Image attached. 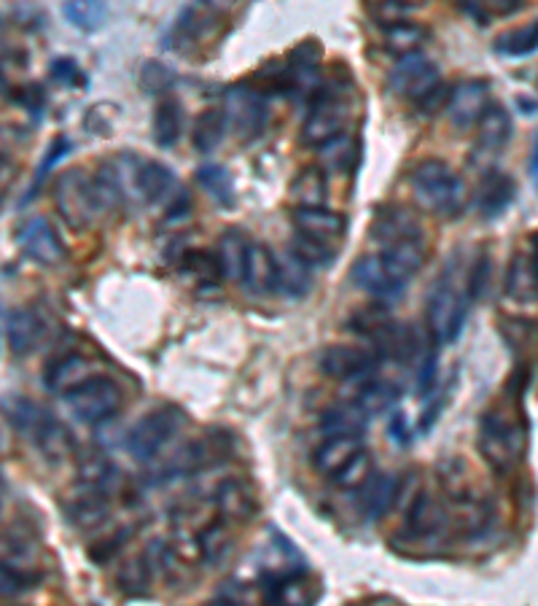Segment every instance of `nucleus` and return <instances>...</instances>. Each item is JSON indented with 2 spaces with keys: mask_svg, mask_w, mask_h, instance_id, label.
Returning <instances> with one entry per match:
<instances>
[{
  "mask_svg": "<svg viewBox=\"0 0 538 606\" xmlns=\"http://www.w3.org/2000/svg\"><path fill=\"white\" fill-rule=\"evenodd\" d=\"M390 440L398 442V445H407L409 434H407V418H404L402 410H396L394 418H390Z\"/></svg>",
  "mask_w": 538,
  "mask_h": 606,
  "instance_id": "obj_55",
  "label": "nucleus"
},
{
  "mask_svg": "<svg viewBox=\"0 0 538 606\" xmlns=\"http://www.w3.org/2000/svg\"><path fill=\"white\" fill-rule=\"evenodd\" d=\"M477 147H474V154L477 156H498L506 143L511 138V117L509 111L501 109V105H490L485 111V117L479 119L477 124Z\"/></svg>",
  "mask_w": 538,
  "mask_h": 606,
  "instance_id": "obj_24",
  "label": "nucleus"
},
{
  "mask_svg": "<svg viewBox=\"0 0 538 606\" xmlns=\"http://www.w3.org/2000/svg\"><path fill=\"white\" fill-rule=\"evenodd\" d=\"M108 168L116 175L124 205H168L181 192L175 173L156 160L135 156L130 151L108 160Z\"/></svg>",
  "mask_w": 538,
  "mask_h": 606,
  "instance_id": "obj_1",
  "label": "nucleus"
},
{
  "mask_svg": "<svg viewBox=\"0 0 538 606\" xmlns=\"http://www.w3.org/2000/svg\"><path fill=\"white\" fill-rule=\"evenodd\" d=\"M436 375H439V353L436 349H428L420 362V372H417V394L428 396L436 386Z\"/></svg>",
  "mask_w": 538,
  "mask_h": 606,
  "instance_id": "obj_52",
  "label": "nucleus"
},
{
  "mask_svg": "<svg viewBox=\"0 0 538 606\" xmlns=\"http://www.w3.org/2000/svg\"><path fill=\"white\" fill-rule=\"evenodd\" d=\"M318 62H321V47L318 41H305L288 54L286 68V87L296 94H309L313 98L315 87H318Z\"/></svg>",
  "mask_w": 538,
  "mask_h": 606,
  "instance_id": "obj_20",
  "label": "nucleus"
},
{
  "mask_svg": "<svg viewBox=\"0 0 538 606\" xmlns=\"http://www.w3.org/2000/svg\"><path fill=\"white\" fill-rule=\"evenodd\" d=\"M296 235L318 240L323 245H334L345 238L347 221L342 213L326 211V208H294Z\"/></svg>",
  "mask_w": 538,
  "mask_h": 606,
  "instance_id": "obj_17",
  "label": "nucleus"
},
{
  "mask_svg": "<svg viewBox=\"0 0 538 606\" xmlns=\"http://www.w3.org/2000/svg\"><path fill=\"white\" fill-rule=\"evenodd\" d=\"M496 49L501 54H509V57L534 54L538 49V19L536 22L525 24V28H515V30H509V33L498 36Z\"/></svg>",
  "mask_w": 538,
  "mask_h": 606,
  "instance_id": "obj_43",
  "label": "nucleus"
},
{
  "mask_svg": "<svg viewBox=\"0 0 538 606\" xmlns=\"http://www.w3.org/2000/svg\"><path fill=\"white\" fill-rule=\"evenodd\" d=\"M192 213V198H189L186 189H181L173 200L168 202V213H164V226H179L189 219Z\"/></svg>",
  "mask_w": 538,
  "mask_h": 606,
  "instance_id": "obj_53",
  "label": "nucleus"
},
{
  "mask_svg": "<svg viewBox=\"0 0 538 606\" xmlns=\"http://www.w3.org/2000/svg\"><path fill=\"white\" fill-rule=\"evenodd\" d=\"M71 149H73V143H71V141H68V138H65V135H60V138H57V141L52 143V147H49V151H47V156H43L41 168H38V173H35V186H33V189H30V194H28V198H33V194L38 192V189H41V184H43V181H47L49 170H52V168L57 165V162H60V160H62V156H65V154H68V151H71Z\"/></svg>",
  "mask_w": 538,
  "mask_h": 606,
  "instance_id": "obj_48",
  "label": "nucleus"
},
{
  "mask_svg": "<svg viewBox=\"0 0 538 606\" xmlns=\"http://www.w3.org/2000/svg\"><path fill=\"white\" fill-rule=\"evenodd\" d=\"M487 94H490V84L485 79H468L460 81L447 100V117L455 130H471L485 117Z\"/></svg>",
  "mask_w": 538,
  "mask_h": 606,
  "instance_id": "obj_16",
  "label": "nucleus"
},
{
  "mask_svg": "<svg viewBox=\"0 0 538 606\" xmlns=\"http://www.w3.org/2000/svg\"><path fill=\"white\" fill-rule=\"evenodd\" d=\"M487 283H490V256L483 254L474 262L471 273H468V283H466V294L468 300H479L487 292Z\"/></svg>",
  "mask_w": 538,
  "mask_h": 606,
  "instance_id": "obj_51",
  "label": "nucleus"
},
{
  "mask_svg": "<svg viewBox=\"0 0 538 606\" xmlns=\"http://www.w3.org/2000/svg\"><path fill=\"white\" fill-rule=\"evenodd\" d=\"M356 141L351 135H339L318 149V160L326 173L345 175L356 165Z\"/></svg>",
  "mask_w": 538,
  "mask_h": 606,
  "instance_id": "obj_38",
  "label": "nucleus"
},
{
  "mask_svg": "<svg viewBox=\"0 0 538 606\" xmlns=\"http://www.w3.org/2000/svg\"><path fill=\"white\" fill-rule=\"evenodd\" d=\"M49 75H52L57 84H62V87H75V84L84 87L87 84V75L81 73L79 62L71 60V57H60V60H54L52 68H49Z\"/></svg>",
  "mask_w": 538,
  "mask_h": 606,
  "instance_id": "obj_50",
  "label": "nucleus"
},
{
  "mask_svg": "<svg viewBox=\"0 0 538 606\" xmlns=\"http://www.w3.org/2000/svg\"><path fill=\"white\" fill-rule=\"evenodd\" d=\"M415 6H407V3H394V0H385V3H377V6H369V14L375 17V22L383 24L385 30L394 28V24L398 22H407V14H413Z\"/></svg>",
  "mask_w": 538,
  "mask_h": 606,
  "instance_id": "obj_49",
  "label": "nucleus"
},
{
  "mask_svg": "<svg viewBox=\"0 0 538 606\" xmlns=\"http://www.w3.org/2000/svg\"><path fill=\"white\" fill-rule=\"evenodd\" d=\"M183 109L175 98H164L154 113V141L160 149H173L181 141Z\"/></svg>",
  "mask_w": 538,
  "mask_h": 606,
  "instance_id": "obj_35",
  "label": "nucleus"
},
{
  "mask_svg": "<svg viewBox=\"0 0 538 606\" xmlns=\"http://www.w3.org/2000/svg\"><path fill=\"white\" fill-rule=\"evenodd\" d=\"M517 194V184L509 173H498V170H487L483 184L477 192V208L483 219H498L506 208L511 205Z\"/></svg>",
  "mask_w": 538,
  "mask_h": 606,
  "instance_id": "obj_22",
  "label": "nucleus"
},
{
  "mask_svg": "<svg viewBox=\"0 0 538 606\" xmlns=\"http://www.w3.org/2000/svg\"><path fill=\"white\" fill-rule=\"evenodd\" d=\"M288 249L294 251V254L300 256L302 262H305L307 267H313V270L328 267V264L334 262L332 245H323V243H318V240H309L305 235H294Z\"/></svg>",
  "mask_w": 538,
  "mask_h": 606,
  "instance_id": "obj_46",
  "label": "nucleus"
},
{
  "mask_svg": "<svg viewBox=\"0 0 538 606\" xmlns=\"http://www.w3.org/2000/svg\"><path fill=\"white\" fill-rule=\"evenodd\" d=\"M449 517L445 504L430 494H417L407 513V534L415 542H436L445 534Z\"/></svg>",
  "mask_w": 538,
  "mask_h": 606,
  "instance_id": "obj_18",
  "label": "nucleus"
},
{
  "mask_svg": "<svg viewBox=\"0 0 538 606\" xmlns=\"http://www.w3.org/2000/svg\"><path fill=\"white\" fill-rule=\"evenodd\" d=\"M108 513H111L108 496L100 494V491H92V488H87L84 494H81L79 498H73V504H71V521L81 528L98 526V523L105 521Z\"/></svg>",
  "mask_w": 538,
  "mask_h": 606,
  "instance_id": "obj_39",
  "label": "nucleus"
},
{
  "mask_svg": "<svg viewBox=\"0 0 538 606\" xmlns=\"http://www.w3.org/2000/svg\"><path fill=\"white\" fill-rule=\"evenodd\" d=\"M277 259V292L291 296V300H300L309 292L313 286V267H307L294 251H283L275 254Z\"/></svg>",
  "mask_w": 538,
  "mask_h": 606,
  "instance_id": "obj_29",
  "label": "nucleus"
},
{
  "mask_svg": "<svg viewBox=\"0 0 538 606\" xmlns=\"http://www.w3.org/2000/svg\"><path fill=\"white\" fill-rule=\"evenodd\" d=\"M224 117L226 124L240 141H256L262 138L264 128H267V100L258 90L251 87H232L224 94Z\"/></svg>",
  "mask_w": 538,
  "mask_h": 606,
  "instance_id": "obj_11",
  "label": "nucleus"
},
{
  "mask_svg": "<svg viewBox=\"0 0 538 606\" xmlns=\"http://www.w3.org/2000/svg\"><path fill=\"white\" fill-rule=\"evenodd\" d=\"M197 547L207 564H219L232 551V534L226 532V521H213L211 526L202 528L197 536Z\"/></svg>",
  "mask_w": 538,
  "mask_h": 606,
  "instance_id": "obj_41",
  "label": "nucleus"
},
{
  "mask_svg": "<svg viewBox=\"0 0 538 606\" xmlns=\"http://www.w3.org/2000/svg\"><path fill=\"white\" fill-rule=\"evenodd\" d=\"M506 294L515 302H536L538 300V267L534 254H515L506 275Z\"/></svg>",
  "mask_w": 538,
  "mask_h": 606,
  "instance_id": "obj_31",
  "label": "nucleus"
},
{
  "mask_svg": "<svg viewBox=\"0 0 538 606\" xmlns=\"http://www.w3.org/2000/svg\"><path fill=\"white\" fill-rule=\"evenodd\" d=\"M291 198L296 208H323L328 200V181L321 168H305L291 184Z\"/></svg>",
  "mask_w": 538,
  "mask_h": 606,
  "instance_id": "obj_34",
  "label": "nucleus"
},
{
  "mask_svg": "<svg viewBox=\"0 0 538 606\" xmlns=\"http://www.w3.org/2000/svg\"><path fill=\"white\" fill-rule=\"evenodd\" d=\"M353 281L361 292L372 294L383 305H390V302L402 300L404 292H407V281L398 277L388 264L383 262V256H361L353 267Z\"/></svg>",
  "mask_w": 538,
  "mask_h": 606,
  "instance_id": "obj_15",
  "label": "nucleus"
},
{
  "mask_svg": "<svg viewBox=\"0 0 538 606\" xmlns=\"http://www.w3.org/2000/svg\"><path fill=\"white\" fill-rule=\"evenodd\" d=\"M226 130H230V124H226L224 111H219V109L205 111L197 119V128H194V132H192L194 149H197L200 154H211V151L221 147Z\"/></svg>",
  "mask_w": 538,
  "mask_h": 606,
  "instance_id": "obj_37",
  "label": "nucleus"
},
{
  "mask_svg": "<svg viewBox=\"0 0 538 606\" xmlns=\"http://www.w3.org/2000/svg\"><path fill=\"white\" fill-rule=\"evenodd\" d=\"M6 415H9L11 426H14L30 445H35L47 458L60 461L71 456L73 442L68 428L62 426L54 415H49L47 410L38 407L35 402L14 396V400L6 402Z\"/></svg>",
  "mask_w": 538,
  "mask_h": 606,
  "instance_id": "obj_3",
  "label": "nucleus"
},
{
  "mask_svg": "<svg viewBox=\"0 0 538 606\" xmlns=\"http://www.w3.org/2000/svg\"><path fill=\"white\" fill-rule=\"evenodd\" d=\"M441 84H445V81H441L439 68L420 52L402 57L394 65V71L388 73V90L394 92L396 98L413 100L417 105H420L428 94L439 90Z\"/></svg>",
  "mask_w": 538,
  "mask_h": 606,
  "instance_id": "obj_10",
  "label": "nucleus"
},
{
  "mask_svg": "<svg viewBox=\"0 0 538 606\" xmlns=\"http://www.w3.org/2000/svg\"><path fill=\"white\" fill-rule=\"evenodd\" d=\"M94 377V364L87 356H79V353H71V356H62L60 362H54L52 367L47 370V388L54 391V394H73L75 388L84 386L87 381Z\"/></svg>",
  "mask_w": 538,
  "mask_h": 606,
  "instance_id": "obj_23",
  "label": "nucleus"
},
{
  "mask_svg": "<svg viewBox=\"0 0 538 606\" xmlns=\"http://www.w3.org/2000/svg\"><path fill=\"white\" fill-rule=\"evenodd\" d=\"M151 572H154V564L149 560V555H143V558H135L122 566L119 585H122V590L132 593V596H141V593H149Z\"/></svg>",
  "mask_w": 538,
  "mask_h": 606,
  "instance_id": "obj_44",
  "label": "nucleus"
},
{
  "mask_svg": "<svg viewBox=\"0 0 538 606\" xmlns=\"http://www.w3.org/2000/svg\"><path fill=\"white\" fill-rule=\"evenodd\" d=\"M183 421L186 418L175 407L154 410L143 421H138L132 426V432L126 434V451H130V456L135 461L156 458V453L179 434Z\"/></svg>",
  "mask_w": 538,
  "mask_h": 606,
  "instance_id": "obj_9",
  "label": "nucleus"
},
{
  "mask_svg": "<svg viewBox=\"0 0 538 606\" xmlns=\"http://www.w3.org/2000/svg\"><path fill=\"white\" fill-rule=\"evenodd\" d=\"M251 243L240 230H226L224 235L219 238V267H221V277H230V281L243 283L245 281V270H248V254H251Z\"/></svg>",
  "mask_w": 538,
  "mask_h": 606,
  "instance_id": "obj_26",
  "label": "nucleus"
},
{
  "mask_svg": "<svg viewBox=\"0 0 538 606\" xmlns=\"http://www.w3.org/2000/svg\"><path fill=\"white\" fill-rule=\"evenodd\" d=\"M175 81L173 71H170L168 65H162V62L151 60L145 62L143 71H141V84L145 87V92H168L170 84Z\"/></svg>",
  "mask_w": 538,
  "mask_h": 606,
  "instance_id": "obj_47",
  "label": "nucleus"
},
{
  "mask_svg": "<svg viewBox=\"0 0 538 606\" xmlns=\"http://www.w3.org/2000/svg\"><path fill=\"white\" fill-rule=\"evenodd\" d=\"M361 451H366L361 437H326V442H323L318 451H315L313 464L321 475L332 479L337 477Z\"/></svg>",
  "mask_w": 538,
  "mask_h": 606,
  "instance_id": "obj_25",
  "label": "nucleus"
},
{
  "mask_svg": "<svg viewBox=\"0 0 538 606\" xmlns=\"http://www.w3.org/2000/svg\"><path fill=\"white\" fill-rule=\"evenodd\" d=\"M3 332L11 353L24 356V353L35 351L41 345L43 334H47V324H43V319L35 311L14 307V311H6L3 315Z\"/></svg>",
  "mask_w": 538,
  "mask_h": 606,
  "instance_id": "obj_19",
  "label": "nucleus"
},
{
  "mask_svg": "<svg viewBox=\"0 0 538 606\" xmlns=\"http://www.w3.org/2000/svg\"><path fill=\"white\" fill-rule=\"evenodd\" d=\"M54 205L57 213L65 219V224L75 232H84L98 221L100 213L98 198H94L92 179L84 170H65L54 184Z\"/></svg>",
  "mask_w": 538,
  "mask_h": 606,
  "instance_id": "obj_7",
  "label": "nucleus"
},
{
  "mask_svg": "<svg viewBox=\"0 0 538 606\" xmlns=\"http://www.w3.org/2000/svg\"><path fill=\"white\" fill-rule=\"evenodd\" d=\"M213 504L224 521H243L251 513V494L240 479H226L215 488Z\"/></svg>",
  "mask_w": 538,
  "mask_h": 606,
  "instance_id": "obj_36",
  "label": "nucleus"
},
{
  "mask_svg": "<svg viewBox=\"0 0 538 606\" xmlns=\"http://www.w3.org/2000/svg\"><path fill=\"white\" fill-rule=\"evenodd\" d=\"M466 313H468V294L460 292L455 286V281L449 275H441L436 281L434 292L428 296V307H426V321H428V332L434 337L436 345H449L460 337L466 324Z\"/></svg>",
  "mask_w": 538,
  "mask_h": 606,
  "instance_id": "obj_6",
  "label": "nucleus"
},
{
  "mask_svg": "<svg viewBox=\"0 0 538 606\" xmlns=\"http://www.w3.org/2000/svg\"><path fill=\"white\" fill-rule=\"evenodd\" d=\"M245 289L256 294H275L277 292V259L267 245L251 243L248 270H245Z\"/></svg>",
  "mask_w": 538,
  "mask_h": 606,
  "instance_id": "obj_28",
  "label": "nucleus"
},
{
  "mask_svg": "<svg viewBox=\"0 0 538 606\" xmlns=\"http://www.w3.org/2000/svg\"><path fill=\"white\" fill-rule=\"evenodd\" d=\"M351 119V90L339 84H321L309 100V113L302 124V141L305 147L321 149L334 138L345 135V124Z\"/></svg>",
  "mask_w": 538,
  "mask_h": 606,
  "instance_id": "obj_4",
  "label": "nucleus"
},
{
  "mask_svg": "<svg viewBox=\"0 0 538 606\" xmlns=\"http://www.w3.org/2000/svg\"><path fill=\"white\" fill-rule=\"evenodd\" d=\"M318 588L305 572L277 574L267 585V606H315Z\"/></svg>",
  "mask_w": 538,
  "mask_h": 606,
  "instance_id": "obj_21",
  "label": "nucleus"
},
{
  "mask_svg": "<svg viewBox=\"0 0 538 606\" xmlns=\"http://www.w3.org/2000/svg\"><path fill=\"white\" fill-rule=\"evenodd\" d=\"M534 262H536V267H538V235L534 238Z\"/></svg>",
  "mask_w": 538,
  "mask_h": 606,
  "instance_id": "obj_57",
  "label": "nucleus"
},
{
  "mask_svg": "<svg viewBox=\"0 0 538 606\" xmlns=\"http://www.w3.org/2000/svg\"><path fill=\"white\" fill-rule=\"evenodd\" d=\"M197 184L202 186V192L211 198L219 208H234V181L232 173L224 165H215V162H205V165L197 168Z\"/></svg>",
  "mask_w": 538,
  "mask_h": 606,
  "instance_id": "obj_33",
  "label": "nucleus"
},
{
  "mask_svg": "<svg viewBox=\"0 0 538 606\" xmlns=\"http://www.w3.org/2000/svg\"><path fill=\"white\" fill-rule=\"evenodd\" d=\"M423 41H426V30L415 22H398L394 24V28L385 30L383 36L385 49H388L390 54H396L398 60H402V57L417 54V49H420Z\"/></svg>",
  "mask_w": 538,
  "mask_h": 606,
  "instance_id": "obj_40",
  "label": "nucleus"
},
{
  "mask_svg": "<svg viewBox=\"0 0 538 606\" xmlns=\"http://www.w3.org/2000/svg\"><path fill=\"white\" fill-rule=\"evenodd\" d=\"M17 245L22 249L24 256L43 264V267H57V264L65 262L68 256L65 245L57 238L54 226L41 216L22 221V224L17 226Z\"/></svg>",
  "mask_w": 538,
  "mask_h": 606,
  "instance_id": "obj_14",
  "label": "nucleus"
},
{
  "mask_svg": "<svg viewBox=\"0 0 538 606\" xmlns=\"http://www.w3.org/2000/svg\"><path fill=\"white\" fill-rule=\"evenodd\" d=\"M372 477H375V475H372V458H369V453L361 451L358 456L353 458L351 464H347L337 477H332V483L337 485V488H342V491H356V488L364 491L366 483H369Z\"/></svg>",
  "mask_w": 538,
  "mask_h": 606,
  "instance_id": "obj_45",
  "label": "nucleus"
},
{
  "mask_svg": "<svg viewBox=\"0 0 538 606\" xmlns=\"http://www.w3.org/2000/svg\"><path fill=\"white\" fill-rule=\"evenodd\" d=\"M379 362L377 353L356 349V345H328L318 353V367L326 377L342 383L369 381Z\"/></svg>",
  "mask_w": 538,
  "mask_h": 606,
  "instance_id": "obj_12",
  "label": "nucleus"
},
{
  "mask_svg": "<svg viewBox=\"0 0 538 606\" xmlns=\"http://www.w3.org/2000/svg\"><path fill=\"white\" fill-rule=\"evenodd\" d=\"M409 189L417 205L436 216H455L464 205V181L441 160L417 162L409 173Z\"/></svg>",
  "mask_w": 538,
  "mask_h": 606,
  "instance_id": "obj_2",
  "label": "nucleus"
},
{
  "mask_svg": "<svg viewBox=\"0 0 538 606\" xmlns=\"http://www.w3.org/2000/svg\"><path fill=\"white\" fill-rule=\"evenodd\" d=\"M207 606H237V604H232V602H213V604H207Z\"/></svg>",
  "mask_w": 538,
  "mask_h": 606,
  "instance_id": "obj_58",
  "label": "nucleus"
},
{
  "mask_svg": "<svg viewBox=\"0 0 538 606\" xmlns=\"http://www.w3.org/2000/svg\"><path fill=\"white\" fill-rule=\"evenodd\" d=\"M65 402L75 415V421L94 426V423H105L119 413V407H122V388H119L113 377L94 375L84 386L68 394Z\"/></svg>",
  "mask_w": 538,
  "mask_h": 606,
  "instance_id": "obj_8",
  "label": "nucleus"
},
{
  "mask_svg": "<svg viewBox=\"0 0 538 606\" xmlns=\"http://www.w3.org/2000/svg\"><path fill=\"white\" fill-rule=\"evenodd\" d=\"M14 100L17 103H22L28 111L41 113L43 105H47V92H43L38 84H30V87H22V90L14 94Z\"/></svg>",
  "mask_w": 538,
  "mask_h": 606,
  "instance_id": "obj_54",
  "label": "nucleus"
},
{
  "mask_svg": "<svg viewBox=\"0 0 538 606\" xmlns=\"http://www.w3.org/2000/svg\"><path fill=\"white\" fill-rule=\"evenodd\" d=\"M372 238L379 249L398 243H428L420 216L404 205H383L372 221Z\"/></svg>",
  "mask_w": 538,
  "mask_h": 606,
  "instance_id": "obj_13",
  "label": "nucleus"
},
{
  "mask_svg": "<svg viewBox=\"0 0 538 606\" xmlns=\"http://www.w3.org/2000/svg\"><path fill=\"white\" fill-rule=\"evenodd\" d=\"M530 175H534V179H538V138H536L534 154H530Z\"/></svg>",
  "mask_w": 538,
  "mask_h": 606,
  "instance_id": "obj_56",
  "label": "nucleus"
},
{
  "mask_svg": "<svg viewBox=\"0 0 538 606\" xmlns=\"http://www.w3.org/2000/svg\"><path fill=\"white\" fill-rule=\"evenodd\" d=\"M366 426H369V415L353 402L326 410L321 418V432L326 437H361Z\"/></svg>",
  "mask_w": 538,
  "mask_h": 606,
  "instance_id": "obj_30",
  "label": "nucleus"
},
{
  "mask_svg": "<svg viewBox=\"0 0 538 606\" xmlns=\"http://www.w3.org/2000/svg\"><path fill=\"white\" fill-rule=\"evenodd\" d=\"M402 400V388L390 381H377V377H369V381H361L358 391L353 394V404H358L366 415H379L385 410H390L394 404Z\"/></svg>",
  "mask_w": 538,
  "mask_h": 606,
  "instance_id": "obj_32",
  "label": "nucleus"
},
{
  "mask_svg": "<svg viewBox=\"0 0 538 606\" xmlns=\"http://www.w3.org/2000/svg\"><path fill=\"white\" fill-rule=\"evenodd\" d=\"M62 14L73 28L84 30V33H94L105 24L108 19V6L105 3H92V0H81V3H65L62 6Z\"/></svg>",
  "mask_w": 538,
  "mask_h": 606,
  "instance_id": "obj_42",
  "label": "nucleus"
},
{
  "mask_svg": "<svg viewBox=\"0 0 538 606\" xmlns=\"http://www.w3.org/2000/svg\"><path fill=\"white\" fill-rule=\"evenodd\" d=\"M361 507H364V517L369 523L383 521L385 513L396 504L402 496V477L396 475H377L366 483L364 494H361Z\"/></svg>",
  "mask_w": 538,
  "mask_h": 606,
  "instance_id": "obj_27",
  "label": "nucleus"
},
{
  "mask_svg": "<svg viewBox=\"0 0 538 606\" xmlns=\"http://www.w3.org/2000/svg\"><path fill=\"white\" fill-rule=\"evenodd\" d=\"M479 453H483L487 464L498 472V475H509L517 464H520L525 453V434L515 421L506 418L498 410L483 415L479 421Z\"/></svg>",
  "mask_w": 538,
  "mask_h": 606,
  "instance_id": "obj_5",
  "label": "nucleus"
}]
</instances>
